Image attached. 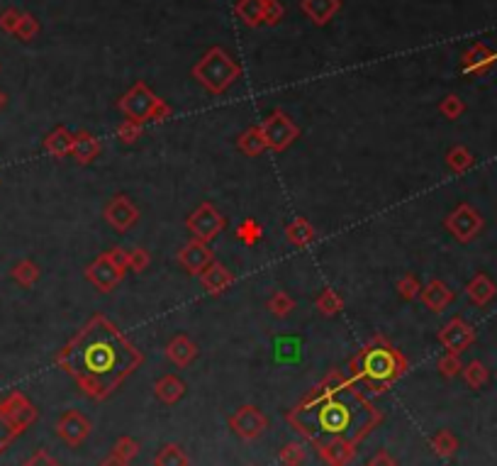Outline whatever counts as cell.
<instances>
[{
    "instance_id": "cell-1",
    "label": "cell",
    "mask_w": 497,
    "mask_h": 466,
    "mask_svg": "<svg viewBox=\"0 0 497 466\" xmlns=\"http://www.w3.org/2000/svg\"><path fill=\"white\" fill-rule=\"evenodd\" d=\"M64 367L91 398H108L144 362L139 347L110 317L93 315L59 352Z\"/></svg>"
},
{
    "instance_id": "cell-2",
    "label": "cell",
    "mask_w": 497,
    "mask_h": 466,
    "mask_svg": "<svg viewBox=\"0 0 497 466\" xmlns=\"http://www.w3.org/2000/svg\"><path fill=\"white\" fill-rule=\"evenodd\" d=\"M293 427L315 445L346 440L356 445L381 420V412L341 371H331L288 415Z\"/></svg>"
},
{
    "instance_id": "cell-3",
    "label": "cell",
    "mask_w": 497,
    "mask_h": 466,
    "mask_svg": "<svg viewBox=\"0 0 497 466\" xmlns=\"http://www.w3.org/2000/svg\"><path fill=\"white\" fill-rule=\"evenodd\" d=\"M407 359L393 342L383 334H376L368 344L351 357V374L353 379L363 383L368 391L381 393L390 383H395L405 374Z\"/></svg>"
},
{
    "instance_id": "cell-4",
    "label": "cell",
    "mask_w": 497,
    "mask_h": 466,
    "mask_svg": "<svg viewBox=\"0 0 497 466\" xmlns=\"http://www.w3.org/2000/svg\"><path fill=\"white\" fill-rule=\"evenodd\" d=\"M193 79L212 96H222L241 79V66L222 46H212L193 66Z\"/></svg>"
},
{
    "instance_id": "cell-5",
    "label": "cell",
    "mask_w": 497,
    "mask_h": 466,
    "mask_svg": "<svg viewBox=\"0 0 497 466\" xmlns=\"http://www.w3.org/2000/svg\"><path fill=\"white\" fill-rule=\"evenodd\" d=\"M117 110H120L127 120H134V122H139V125H146V122H166L174 115L171 105H166L144 81H137V84L117 100Z\"/></svg>"
},
{
    "instance_id": "cell-6",
    "label": "cell",
    "mask_w": 497,
    "mask_h": 466,
    "mask_svg": "<svg viewBox=\"0 0 497 466\" xmlns=\"http://www.w3.org/2000/svg\"><path fill=\"white\" fill-rule=\"evenodd\" d=\"M258 127H261V132H263L266 147L273 152H286L288 147H293L295 139L300 137V127L295 125L293 117L281 108H276L273 113L266 115Z\"/></svg>"
},
{
    "instance_id": "cell-7",
    "label": "cell",
    "mask_w": 497,
    "mask_h": 466,
    "mask_svg": "<svg viewBox=\"0 0 497 466\" xmlns=\"http://www.w3.org/2000/svg\"><path fill=\"white\" fill-rule=\"evenodd\" d=\"M224 215L212 203H200L191 215L186 217V229L191 232V239L210 244L212 239L224 229Z\"/></svg>"
},
{
    "instance_id": "cell-8",
    "label": "cell",
    "mask_w": 497,
    "mask_h": 466,
    "mask_svg": "<svg viewBox=\"0 0 497 466\" xmlns=\"http://www.w3.org/2000/svg\"><path fill=\"white\" fill-rule=\"evenodd\" d=\"M124 276H127V271H124L120 264H115V259H112L108 252L96 257L86 267V279L91 281L100 293H112L122 283Z\"/></svg>"
},
{
    "instance_id": "cell-9",
    "label": "cell",
    "mask_w": 497,
    "mask_h": 466,
    "mask_svg": "<svg viewBox=\"0 0 497 466\" xmlns=\"http://www.w3.org/2000/svg\"><path fill=\"white\" fill-rule=\"evenodd\" d=\"M443 225H446V229L458 242H471L478 232H481L483 217L478 215V210L473 208V205L463 203V205H458L456 210L448 212V217H446V222H443Z\"/></svg>"
},
{
    "instance_id": "cell-10",
    "label": "cell",
    "mask_w": 497,
    "mask_h": 466,
    "mask_svg": "<svg viewBox=\"0 0 497 466\" xmlns=\"http://www.w3.org/2000/svg\"><path fill=\"white\" fill-rule=\"evenodd\" d=\"M103 217L112 229H117V232H129V229L139 222V208L127 196L120 193V196H115L105 203Z\"/></svg>"
},
{
    "instance_id": "cell-11",
    "label": "cell",
    "mask_w": 497,
    "mask_h": 466,
    "mask_svg": "<svg viewBox=\"0 0 497 466\" xmlns=\"http://www.w3.org/2000/svg\"><path fill=\"white\" fill-rule=\"evenodd\" d=\"M212 262H215V252H212V247L205 244V242H198V239H191L179 252V264L193 276H200Z\"/></svg>"
},
{
    "instance_id": "cell-12",
    "label": "cell",
    "mask_w": 497,
    "mask_h": 466,
    "mask_svg": "<svg viewBox=\"0 0 497 466\" xmlns=\"http://www.w3.org/2000/svg\"><path fill=\"white\" fill-rule=\"evenodd\" d=\"M229 425H232V430L239 437L253 440L266 430V417L261 415V410L253 408V405H244V408H239L234 412Z\"/></svg>"
},
{
    "instance_id": "cell-13",
    "label": "cell",
    "mask_w": 497,
    "mask_h": 466,
    "mask_svg": "<svg viewBox=\"0 0 497 466\" xmlns=\"http://www.w3.org/2000/svg\"><path fill=\"white\" fill-rule=\"evenodd\" d=\"M439 342L451 354H458L473 342V327L468 322L461 320V317H453L451 322H446V325L439 329Z\"/></svg>"
},
{
    "instance_id": "cell-14",
    "label": "cell",
    "mask_w": 497,
    "mask_h": 466,
    "mask_svg": "<svg viewBox=\"0 0 497 466\" xmlns=\"http://www.w3.org/2000/svg\"><path fill=\"white\" fill-rule=\"evenodd\" d=\"M232 283H234V274L220 262H212L210 267L200 274V286H203V291L210 293V296H220V293L227 291Z\"/></svg>"
},
{
    "instance_id": "cell-15",
    "label": "cell",
    "mask_w": 497,
    "mask_h": 466,
    "mask_svg": "<svg viewBox=\"0 0 497 466\" xmlns=\"http://www.w3.org/2000/svg\"><path fill=\"white\" fill-rule=\"evenodd\" d=\"M100 152H103V142H100L93 132H88V129H81L74 137V152H71V157H74V162L79 164V167L93 164L100 157Z\"/></svg>"
},
{
    "instance_id": "cell-16",
    "label": "cell",
    "mask_w": 497,
    "mask_h": 466,
    "mask_svg": "<svg viewBox=\"0 0 497 466\" xmlns=\"http://www.w3.org/2000/svg\"><path fill=\"white\" fill-rule=\"evenodd\" d=\"M300 10L312 25L324 27L341 10V0H300Z\"/></svg>"
},
{
    "instance_id": "cell-17",
    "label": "cell",
    "mask_w": 497,
    "mask_h": 466,
    "mask_svg": "<svg viewBox=\"0 0 497 466\" xmlns=\"http://www.w3.org/2000/svg\"><path fill=\"white\" fill-rule=\"evenodd\" d=\"M166 357L181 369L191 367V362H195V357H198V344H195L188 334H176V337L166 344Z\"/></svg>"
},
{
    "instance_id": "cell-18",
    "label": "cell",
    "mask_w": 497,
    "mask_h": 466,
    "mask_svg": "<svg viewBox=\"0 0 497 466\" xmlns=\"http://www.w3.org/2000/svg\"><path fill=\"white\" fill-rule=\"evenodd\" d=\"M419 298H422V303L427 305L431 312H443V308H446V305L453 300V293L443 281L434 279V281H429L427 286L422 288Z\"/></svg>"
},
{
    "instance_id": "cell-19",
    "label": "cell",
    "mask_w": 497,
    "mask_h": 466,
    "mask_svg": "<svg viewBox=\"0 0 497 466\" xmlns=\"http://www.w3.org/2000/svg\"><path fill=\"white\" fill-rule=\"evenodd\" d=\"M88 430H91V425H88L86 417L76 410L66 412V415L59 420V435H61L69 445H79V442L86 440Z\"/></svg>"
},
{
    "instance_id": "cell-20",
    "label": "cell",
    "mask_w": 497,
    "mask_h": 466,
    "mask_svg": "<svg viewBox=\"0 0 497 466\" xmlns=\"http://www.w3.org/2000/svg\"><path fill=\"white\" fill-rule=\"evenodd\" d=\"M74 137L76 134H71L64 125L51 129L44 137V152L54 159H66L71 157V152H74Z\"/></svg>"
},
{
    "instance_id": "cell-21",
    "label": "cell",
    "mask_w": 497,
    "mask_h": 466,
    "mask_svg": "<svg viewBox=\"0 0 497 466\" xmlns=\"http://www.w3.org/2000/svg\"><path fill=\"white\" fill-rule=\"evenodd\" d=\"M495 59L497 54H493L485 44H473L463 54V59H461V66H463L466 74H483V71L493 66Z\"/></svg>"
},
{
    "instance_id": "cell-22",
    "label": "cell",
    "mask_w": 497,
    "mask_h": 466,
    "mask_svg": "<svg viewBox=\"0 0 497 466\" xmlns=\"http://www.w3.org/2000/svg\"><path fill=\"white\" fill-rule=\"evenodd\" d=\"M286 239L293 247L303 249V247H310L317 239V229L307 217H295V220H290L286 225Z\"/></svg>"
},
{
    "instance_id": "cell-23",
    "label": "cell",
    "mask_w": 497,
    "mask_h": 466,
    "mask_svg": "<svg viewBox=\"0 0 497 466\" xmlns=\"http://www.w3.org/2000/svg\"><path fill=\"white\" fill-rule=\"evenodd\" d=\"M319 454H322V459L329 466H346L353 459L356 450H353L351 442L334 440V442H327V445H319Z\"/></svg>"
},
{
    "instance_id": "cell-24",
    "label": "cell",
    "mask_w": 497,
    "mask_h": 466,
    "mask_svg": "<svg viewBox=\"0 0 497 466\" xmlns=\"http://www.w3.org/2000/svg\"><path fill=\"white\" fill-rule=\"evenodd\" d=\"M234 13L241 20V25L256 29L263 25V0H236Z\"/></svg>"
},
{
    "instance_id": "cell-25",
    "label": "cell",
    "mask_w": 497,
    "mask_h": 466,
    "mask_svg": "<svg viewBox=\"0 0 497 466\" xmlns=\"http://www.w3.org/2000/svg\"><path fill=\"white\" fill-rule=\"evenodd\" d=\"M236 149L241 152V154H246V157H258V154H263L268 147H266V139H263V132H261V127L258 125H253V127H248L244 129V132L236 137Z\"/></svg>"
},
{
    "instance_id": "cell-26",
    "label": "cell",
    "mask_w": 497,
    "mask_h": 466,
    "mask_svg": "<svg viewBox=\"0 0 497 466\" xmlns=\"http://www.w3.org/2000/svg\"><path fill=\"white\" fill-rule=\"evenodd\" d=\"M154 393H156L159 400H164V403L171 405V403H176V400L183 398V393H186V383L174 374L161 376V379L156 381V386H154Z\"/></svg>"
},
{
    "instance_id": "cell-27",
    "label": "cell",
    "mask_w": 497,
    "mask_h": 466,
    "mask_svg": "<svg viewBox=\"0 0 497 466\" xmlns=\"http://www.w3.org/2000/svg\"><path fill=\"white\" fill-rule=\"evenodd\" d=\"M315 308L319 315L334 317L344 310V298H341L334 288H324V291H319V296L315 298Z\"/></svg>"
},
{
    "instance_id": "cell-28",
    "label": "cell",
    "mask_w": 497,
    "mask_h": 466,
    "mask_svg": "<svg viewBox=\"0 0 497 466\" xmlns=\"http://www.w3.org/2000/svg\"><path fill=\"white\" fill-rule=\"evenodd\" d=\"M466 291H468V296H471V300H473L476 305H485L490 298L495 296L493 281H490L488 276H483V274H478L476 279H473V281L468 283V288H466Z\"/></svg>"
},
{
    "instance_id": "cell-29",
    "label": "cell",
    "mask_w": 497,
    "mask_h": 466,
    "mask_svg": "<svg viewBox=\"0 0 497 466\" xmlns=\"http://www.w3.org/2000/svg\"><path fill=\"white\" fill-rule=\"evenodd\" d=\"M10 276H13L15 283H20L22 288H29L39 281V267L32 262V259H22V262H17L13 267Z\"/></svg>"
},
{
    "instance_id": "cell-30",
    "label": "cell",
    "mask_w": 497,
    "mask_h": 466,
    "mask_svg": "<svg viewBox=\"0 0 497 466\" xmlns=\"http://www.w3.org/2000/svg\"><path fill=\"white\" fill-rule=\"evenodd\" d=\"M266 308H268V312H271L273 317H278V320H283V317H288L290 312L298 308V300H295L293 296H288L286 291H276L273 296L268 298Z\"/></svg>"
},
{
    "instance_id": "cell-31",
    "label": "cell",
    "mask_w": 497,
    "mask_h": 466,
    "mask_svg": "<svg viewBox=\"0 0 497 466\" xmlns=\"http://www.w3.org/2000/svg\"><path fill=\"white\" fill-rule=\"evenodd\" d=\"M446 164H448V169L456 171V174H463L466 169L473 167V157L466 147H453L446 154Z\"/></svg>"
},
{
    "instance_id": "cell-32",
    "label": "cell",
    "mask_w": 497,
    "mask_h": 466,
    "mask_svg": "<svg viewBox=\"0 0 497 466\" xmlns=\"http://www.w3.org/2000/svg\"><path fill=\"white\" fill-rule=\"evenodd\" d=\"M141 132H144V125H139V122H134V120H127V117H124V120L115 129L117 139H120L122 144H127V147H132L134 142L141 137Z\"/></svg>"
},
{
    "instance_id": "cell-33",
    "label": "cell",
    "mask_w": 497,
    "mask_h": 466,
    "mask_svg": "<svg viewBox=\"0 0 497 466\" xmlns=\"http://www.w3.org/2000/svg\"><path fill=\"white\" fill-rule=\"evenodd\" d=\"M156 466H188V457L181 447L169 445L156 454Z\"/></svg>"
},
{
    "instance_id": "cell-34",
    "label": "cell",
    "mask_w": 497,
    "mask_h": 466,
    "mask_svg": "<svg viewBox=\"0 0 497 466\" xmlns=\"http://www.w3.org/2000/svg\"><path fill=\"white\" fill-rule=\"evenodd\" d=\"M37 34H39V22L34 20V15L22 13L20 22H17V29H15V37L22 39V42H32Z\"/></svg>"
},
{
    "instance_id": "cell-35",
    "label": "cell",
    "mask_w": 497,
    "mask_h": 466,
    "mask_svg": "<svg viewBox=\"0 0 497 466\" xmlns=\"http://www.w3.org/2000/svg\"><path fill=\"white\" fill-rule=\"evenodd\" d=\"M236 237L244 242V244L253 247L258 239L263 237V229H261V225H258L256 220H244L239 227H236Z\"/></svg>"
},
{
    "instance_id": "cell-36",
    "label": "cell",
    "mask_w": 497,
    "mask_h": 466,
    "mask_svg": "<svg viewBox=\"0 0 497 466\" xmlns=\"http://www.w3.org/2000/svg\"><path fill=\"white\" fill-rule=\"evenodd\" d=\"M463 110H466V103L461 100L456 93H451V96H446L439 103V113L443 117H448V120H458L461 115H463Z\"/></svg>"
},
{
    "instance_id": "cell-37",
    "label": "cell",
    "mask_w": 497,
    "mask_h": 466,
    "mask_svg": "<svg viewBox=\"0 0 497 466\" xmlns=\"http://www.w3.org/2000/svg\"><path fill=\"white\" fill-rule=\"evenodd\" d=\"M398 293H400V298L414 300V298H419V293H422V283H419L417 276L407 274L398 281Z\"/></svg>"
},
{
    "instance_id": "cell-38",
    "label": "cell",
    "mask_w": 497,
    "mask_h": 466,
    "mask_svg": "<svg viewBox=\"0 0 497 466\" xmlns=\"http://www.w3.org/2000/svg\"><path fill=\"white\" fill-rule=\"evenodd\" d=\"M283 15H286V8L278 0H263V25L268 27L281 25Z\"/></svg>"
},
{
    "instance_id": "cell-39",
    "label": "cell",
    "mask_w": 497,
    "mask_h": 466,
    "mask_svg": "<svg viewBox=\"0 0 497 466\" xmlns=\"http://www.w3.org/2000/svg\"><path fill=\"white\" fill-rule=\"evenodd\" d=\"M149 264H151V254L144 249V247H134V249H129V269H132L134 274L146 271Z\"/></svg>"
},
{
    "instance_id": "cell-40",
    "label": "cell",
    "mask_w": 497,
    "mask_h": 466,
    "mask_svg": "<svg viewBox=\"0 0 497 466\" xmlns=\"http://www.w3.org/2000/svg\"><path fill=\"white\" fill-rule=\"evenodd\" d=\"M137 452H139V445H137V442H132L129 437H122V440L115 445V452H112V454H115V459H120V462H127V459H132Z\"/></svg>"
},
{
    "instance_id": "cell-41",
    "label": "cell",
    "mask_w": 497,
    "mask_h": 466,
    "mask_svg": "<svg viewBox=\"0 0 497 466\" xmlns=\"http://www.w3.org/2000/svg\"><path fill=\"white\" fill-rule=\"evenodd\" d=\"M303 459H305V450L300 445H286V447H283V452H281V462L283 464L298 466V464H303Z\"/></svg>"
},
{
    "instance_id": "cell-42",
    "label": "cell",
    "mask_w": 497,
    "mask_h": 466,
    "mask_svg": "<svg viewBox=\"0 0 497 466\" xmlns=\"http://www.w3.org/2000/svg\"><path fill=\"white\" fill-rule=\"evenodd\" d=\"M20 17L22 13L20 10H15V8H8L5 10L3 15H0V29L3 32H10V34H15V29H17V22H20Z\"/></svg>"
},
{
    "instance_id": "cell-43",
    "label": "cell",
    "mask_w": 497,
    "mask_h": 466,
    "mask_svg": "<svg viewBox=\"0 0 497 466\" xmlns=\"http://www.w3.org/2000/svg\"><path fill=\"white\" fill-rule=\"evenodd\" d=\"M439 371H441L443 376L458 374V371H461V364H458V359H456V354H446V357L441 359V362H439Z\"/></svg>"
},
{
    "instance_id": "cell-44",
    "label": "cell",
    "mask_w": 497,
    "mask_h": 466,
    "mask_svg": "<svg viewBox=\"0 0 497 466\" xmlns=\"http://www.w3.org/2000/svg\"><path fill=\"white\" fill-rule=\"evenodd\" d=\"M108 254L115 259V264H120L124 271H129V249H122V247H112Z\"/></svg>"
},
{
    "instance_id": "cell-45",
    "label": "cell",
    "mask_w": 497,
    "mask_h": 466,
    "mask_svg": "<svg viewBox=\"0 0 497 466\" xmlns=\"http://www.w3.org/2000/svg\"><path fill=\"white\" fill-rule=\"evenodd\" d=\"M466 379H468L473 386H478V383L485 379V369L481 367V364H471V367L466 369Z\"/></svg>"
},
{
    "instance_id": "cell-46",
    "label": "cell",
    "mask_w": 497,
    "mask_h": 466,
    "mask_svg": "<svg viewBox=\"0 0 497 466\" xmlns=\"http://www.w3.org/2000/svg\"><path fill=\"white\" fill-rule=\"evenodd\" d=\"M434 447H436V450H439L441 454H451V452H453V440L448 437L446 432H443V435H439V437L434 440Z\"/></svg>"
},
{
    "instance_id": "cell-47",
    "label": "cell",
    "mask_w": 497,
    "mask_h": 466,
    "mask_svg": "<svg viewBox=\"0 0 497 466\" xmlns=\"http://www.w3.org/2000/svg\"><path fill=\"white\" fill-rule=\"evenodd\" d=\"M371 466H395V459L390 457L388 452H378L376 457L371 459Z\"/></svg>"
},
{
    "instance_id": "cell-48",
    "label": "cell",
    "mask_w": 497,
    "mask_h": 466,
    "mask_svg": "<svg viewBox=\"0 0 497 466\" xmlns=\"http://www.w3.org/2000/svg\"><path fill=\"white\" fill-rule=\"evenodd\" d=\"M29 466H59L56 462H51L49 457H46V454H37V457L32 459V464Z\"/></svg>"
},
{
    "instance_id": "cell-49",
    "label": "cell",
    "mask_w": 497,
    "mask_h": 466,
    "mask_svg": "<svg viewBox=\"0 0 497 466\" xmlns=\"http://www.w3.org/2000/svg\"><path fill=\"white\" fill-rule=\"evenodd\" d=\"M103 466H127V462H120V459L112 457V459H108V462H105Z\"/></svg>"
},
{
    "instance_id": "cell-50",
    "label": "cell",
    "mask_w": 497,
    "mask_h": 466,
    "mask_svg": "<svg viewBox=\"0 0 497 466\" xmlns=\"http://www.w3.org/2000/svg\"><path fill=\"white\" fill-rule=\"evenodd\" d=\"M5 105H8V96H5V91H0V110H3Z\"/></svg>"
}]
</instances>
